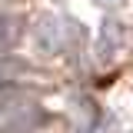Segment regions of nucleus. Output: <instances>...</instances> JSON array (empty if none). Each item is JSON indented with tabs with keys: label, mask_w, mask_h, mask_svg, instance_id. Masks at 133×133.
<instances>
[{
	"label": "nucleus",
	"mask_w": 133,
	"mask_h": 133,
	"mask_svg": "<svg viewBox=\"0 0 133 133\" xmlns=\"http://www.w3.org/2000/svg\"><path fill=\"white\" fill-rule=\"evenodd\" d=\"M30 116H33L30 100L14 97V93L0 97V133H27Z\"/></svg>",
	"instance_id": "1"
}]
</instances>
